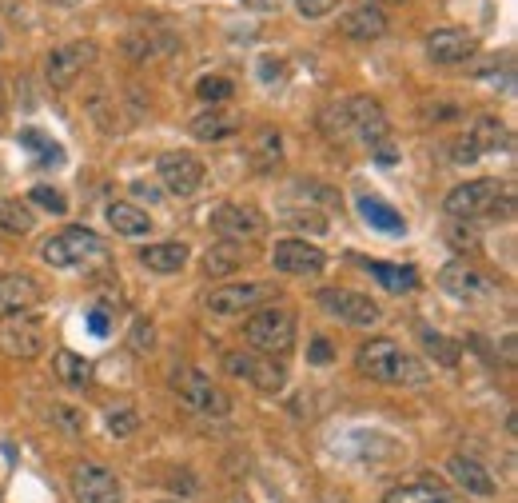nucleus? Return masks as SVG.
<instances>
[{
  "mask_svg": "<svg viewBox=\"0 0 518 503\" xmlns=\"http://www.w3.org/2000/svg\"><path fill=\"white\" fill-rule=\"evenodd\" d=\"M319 132L331 140V144H363L371 148L383 164L395 160V148H391V128H387V112L375 96H339L331 104L319 108L315 116Z\"/></svg>",
  "mask_w": 518,
  "mask_h": 503,
  "instance_id": "nucleus-1",
  "label": "nucleus"
},
{
  "mask_svg": "<svg viewBox=\"0 0 518 503\" xmlns=\"http://www.w3.org/2000/svg\"><path fill=\"white\" fill-rule=\"evenodd\" d=\"M355 368H359V376H367V380H375V384H387V388H423V384L431 380V368H427L415 352L399 348V344L387 340V336L367 340V344L355 352Z\"/></svg>",
  "mask_w": 518,
  "mask_h": 503,
  "instance_id": "nucleus-2",
  "label": "nucleus"
},
{
  "mask_svg": "<svg viewBox=\"0 0 518 503\" xmlns=\"http://www.w3.org/2000/svg\"><path fill=\"white\" fill-rule=\"evenodd\" d=\"M104 252H108L104 236L92 232V228H80V224L60 228V232H52V236L40 244V260H44L48 268H60V272H64V268L96 264V260H104Z\"/></svg>",
  "mask_w": 518,
  "mask_h": 503,
  "instance_id": "nucleus-3",
  "label": "nucleus"
},
{
  "mask_svg": "<svg viewBox=\"0 0 518 503\" xmlns=\"http://www.w3.org/2000/svg\"><path fill=\"white\" fill-rule=\"evenodd\" d=\"M244 340H248V352H259L267 360L287 356L295 348V312L283 304L259 308L256 316L244 320Z\"/></svg>",
  "mask_w": 518,
  "mask_h": 503,
  "instance_id": "nucleus-4",
  "label": "nucleus"
},
{
  "mask_svg": "<svg viewBox=\"0 0 518 503\" xmlns=\"http://www.w3.org/2000/svg\"><path fill=\"white\" fill-rule=\"evenodd\" d=\"M172 392L180 396L184 408H192L196 416H212V420H228L236 400L200 368H176L172 372Z\"/></svg>",
  "mask_w": 518,
  "mask_h": 503,
  "instance_id": "nucleus-5",
  "label": "nucleus"
},
{
  "mask_svg": "<svg viewBox=\"0 0 518 503\" xmlns=\"http://www.w3.org/2000/svg\"><path fill=\"white\" fill-rule=\"evenodd\" d=\"M315 304H319L331 320L351 324V328H375V324L383 320V308H379L371 296L355 292V288H319V292H315Z\"/></svg>",
  "mask_w": 518,
  "mask_h": 503,
  "instance_id": "nucleus-6",
  "label": "nucleus"
},
{
  "mask_svg": "<svg viewBox=\"0 0 518 503\" xmlns=\"http://www.w3.org/2000/svg\"><path fill=\"white\" fill-rule=\"evenodd\" d=\"M503 180H491V176H483V180H467V184H455L451 192H447V200H443V212H447V220H479V216H491V204L503 196Z\"/></svg>",
  "mask_w": 518,
  "mask_h": 503,
  "instance_id": "nucleus-7",
  "label": "nucleus"
},
{
  "mask_svg": "<svg viewBox=\"0 0 518 503\" xmlns=\"http://www.w3.org/2000/svg\"><path fill=\"white\" fill-rule=\"evenodd\" d=\"M224 372L236 376V380H244V384H252L263 396H279L287 388V372L275 360L259 356V352H228L224 356Z\"/></svg>",
  "mask_w": 518,
  "mask_h": 503,
  "instance_id": "nucleus-8",
  "label": "nucleus"
},
{
  "mask_svg": "<svg viewBox=\"0 0 518 503\" xmlns=\"http://www.w3.org/2000/svg\"><path fill=\"white\" fill-rule=\"evenodd\" d=\"M275 296V284H256V280H232V284H220V288H212L208 296H204V308L212 312V316H240V312H256L263 300H271Z\"/></svg>",
  "mask_w": 518,
  "mask_h": 503,
  "instance_id": "nucleus-9",
  "label": "nucleus"
},
{
  "mask_svg": "<svg viewBox=\"0 0 518 503\" xmlns=\"http://www.w3.org/2000/svg\"><path fill=\"white\" fill-rule=\"evenodd\" d=\"M156 172H160V184H164L172 196H180V200H192V196L204 188V180H208L204 160H196L192 152H164V156L156 160Z\"/></svg>",
  "mask_w": 518,
  "mask_h": 503,
  "instance_id": "nucleus-10",
  "label": "nucleus"
},
{
  "mask_svg": "<svg viewBox=\"0 0 518 503\" xmlns=\"http://www.w3.org/2000/svg\"><path fill=\"white\" fill-rule=\"evenodd\" d=\"M212 232L228 244H252L267 232V216L252 204H220L212 212Z\"/></svg>",
  "mask_w": 518,
  "mask_h": 503,
  "instance_id": "nucleus-11",
  "label": "nucleus"
},
{
  "mask_svg": "<svg viewBox=\"0 0 518 503\" xmlns=\"http://www.w3.org/2000/svg\"><path fill=\"white\" fill-rule=\"evenodd\" d=\"M271 268L283 272V276H319L327 268V256L307 236H291V240H275Z\"/></svg>",
  "mask_w": 518,
  "mask_h": 503,
  "instance_id": "nucleus-12",
  "label": "nucleus"
},
{
  "mask_svg": "<svg viewBox=\"0 0 518 503\" xmlns=\"http://www.w3.org/2000/svg\"><path fill=\"white\" fill-rule=\"evenodd\" d=\"M44 324L32 312H16L8 320H0V348L16 360H36L44 352Z\"/></svg>",
  "mask_w": 518,
  "mask_h": 503,
  "instance_id": "nucleus-13",
  "label": "nucleus"
},
{
  "mask_svg": "<svg viewBox=\"0 0 518 503\" xmlns=\"http://www.w3.org/2000/svg\"><path fill=\"white\" fill-rule=\"evenodd\" d=\"M72 496H76V503H124V488H120L112 468L76 464L72 468Z\"/></svg>",
  "mask_w": 518,
  "mask_h": 503,
  "instance_id": "nucleus-14",
  "label": "nucleus"
},
{
  "mask_svg": "<svg viewBox=\"0 0 518 503\" xmlns=\"http://www.w3.org/2000/svg\"><path fill=\"white\" fill-rule=\"evenodd\" d=\"M96 44L92 40H72V44H64V48H52L48 56H44V76H48V84L52 88H68L92 60H96Z\"/></svg>",
  "mask_w": 518,
  "mask_h": 503,
  "instance_id": "nucleus-15",
  "label": "nucleus"
},
{
  "mask_svg": "<svg viewBox=\"0 0 518 503\" xmlns=\"http://www.w3.org/2000/svg\"><path fill=\"white\" fill-rule=\"evenodd\" d=\"M475 52H479V40H475V32H467V28H439V32L427 36V60L439 64V68L467 64Z\"/></svg>",
  "mask_w": 518,
  "mask_h": 503,
  "instance_id": "nucleus-16",
  "label": "nucleus"
},
{
  "mask_svg": "<svg viewBox=\"0 0 518 503\" xmlns=\"http://www.w3.org/2000/svg\"><path fill=\"white\" fill-rule=\"evenodd\" d=\"M120 48H124V56H128L132 64H152V60H160V56L176 52V48H180V40H176L168 28H160V24H144V28L128 32Z\"/></svg>",
  "mask_w": 518,
  "mask_h": 503,
  "instance_id": "nucleus-17",
  "label": "nucleus"
},
{
  "mask_svg": "<svg viewBox=\"0 0 518 503\" xmlns=\"http://www.w3.org/2000/svg\"><path fill=\"white\" fill-rule=\"evenodd\" d=\"M439 284H443V292H451L455 300H467V304L495 296V284H491L483 272H475L467 260H451V264L439 272Z\"/></svg>",
  "mask_w": 518,
  "mask_h": 503,
  "instance_id": "nucleus-18",
  "label": "nucleus"
},
{
  "mask_svg": "<svg viewBox=\"0 0 518 503\" xmlns=\"http://www.w3.org/2000/svg\"><path fill=\"white\" fill-rule=\"evenodd\" d=\"M387 28H391V20H387V12H383L379 4H359V8H347V12L339 16V32H343L347 40H359V44L383 40Z\"/></svg>",
  "mask_w": 518,
  "mask_h": 503,
  "instance_id": "nucleus-19",
  "label": "nucleus"
},
{
  "mask_svg": "<svg viewBox=\"0 0 518 503\" xmlns=\"http://www.w3.org/2000/svg\"><path fill=\"white\" fill-rule=\"evenodd\" d=\"M447 476H451L467 496H483V500H487V496H495V492H499L495 472H491L487 464H479L475 456H463V452L447 460Z\"/></svg>",
  "mask_w": 518,
  "mask_h": 503,
  "instance_id": "nucleus-20",
  "label": "nucleus"
},
{
  "mask_svg": "<svg viewBox=\"0 0 518 503\" xmlns=\"http://www.w3.org/2000/svg\"><path fill=\"white\" fill-rule=\"evenodd\" d=\"M40 284L28 272H0V320L28 312L32 304H40Z\"/></svg>",
  "mask_w": 518,
  "mask_h": 503,
  "instance_id": "nucleus-21",
  "label": "nucleus"
},
{
  "mask_svg": "<svg viewBox=\"0 0 518 503\" xmlns=\"http://www.w3.org/2000/svg\"><path fill=\"white\" fill-rule=\"evenodd\" d=\"M104 216H108L112 232H116V236H128V240H140V236L152 232V216H148L140 204H132V200H112V204L104 208Z\"/></svg>",
  "mask_w": 518,
  "mask_h": 503,
  "instance_id": "nucleus-22",
  "label": "nucleus"
},
{
  "mask_svg": "<svg viewBox=\"0 0 518 503\" xmlns=\"http://www.w3.org/2000/svg\"><path fill=\"white\" fill-rule=\"evenodd\" d=\"M240 132V116L236 112H224V108H204L200 116H192V136L204 140V144H220L228 136Z\"/></svg>",
  "mask_w": 518,
  "mask_h": 503,
  "instance_id": "nucleus-23",
  "label": "nucleus"
},
{
  "mask_svg": "<svg viewBox=\"0 0 518 503\" xmlns=\"http://www.w3.org/2000/svg\"><path fill=\"white\" fill-rule=\"evenodd\" d=\"M188 244L184 240H164V244H148V248H140V264L148 268V272H160V276H172V272H180L184 264H188Z\"/></svg>",
  "mask_w": 518,
  "mask_h": 503,
  "instance_id": "nucleus-24",
  "label": "nucleus"
},
{
  "mask_svg": "<svg viewBox=\"0 0 518 503\" xmlns=\"http://www.w3.org/2000/svg\"><path fill=\"white\" fill-rule=\"evenodd\" d=\"M467 144L475 148V156H487V152H503L511 148V132L499 116H479L471 128H467Z\"/></svg>",
  "mask_w": 518,
  "mask_h": 503,
  "instance_id": "nucleus-25",
  "label": "nucleus"
},
{
  "mask_svg": "<svg viewBox=\"0 0 518 503\" xmlns=\"http://www.w3.org/2000/svg\"><path fill=\"white\" fill-rule=\"evenodd\" d=\"M244 264H248L244 244H228V240H220V244L204 256V272H208L212 280H228V276H236Z\"/></svg>",
  "mask_w": 518,
  "mask_h": 503,
  "instance_id": "nucleus-26",
  "label": "nucleus"
},
{
  "mask_svg": "<svg viewBox=\"0 0 518 503\" xmlns=\"http://www.w3.org/2000/svg\"><path fill=\"white\" fill-rule=\"evenodd\" d=\"M248 164L256 172H275L283 164V136L275 128H259L256 140H252V152H248Z\"/></svg>",
  "mask_w": 518,
  "mask_h": 503,
  "instance_id": "nucleus-27",
  "label": "nucleus"
},
{
  "mask_svg": "<svg viewBox=\"0 0 518 503\" xmlns=\"http://www.w3.org/2000/svg\"><path fill=\"white\" fill-rule=\"evenodd\" d=\"M387 292H415L419 288V272L415 268H403V264H383V260H359Z\"/></svg>",
  "mask_w": 518,
  "mask_h": 503,
  "instance_id": "nucleus-28",
  "label": "nucleus"
},
{
  "mask_svg": "<svg viewBox=\"0 0 518 503\" xmlns=\"http://www.w3.org/2000/svg\"><path fill=\"white\" fill-rule=\"evenodd\" d=\"M359 212H363V220H367L371 228H379V232H387V236H399V232H407L403 216H399L391 204L375 200V196H359Z\"/></svg>",
  "mask_w": 518,
  "mask_h": 503,
  "instance_id": "nucleus-29",
  "label": "nucleus"
},
{
  "mask_svg": "<svg viewBox=\"0 0 518 503\" xmlns=\"http://www.w3.org/2000/svg\"><path fill=\"white\" fill-rule=\"evenodd\" d=\"M52 368H56L60 384H68V388H88V384H92V364H88L84 356L68 352V348H60V352L52 356Z\"/></svg>",
  "mask_w": 518,
  "mask_h": 503,
  "instance_id": "nucleus-30",
  "label": "nucleus"
},
{
  "mask_svg": "<svg viewBox=\"0 0 518 503\" xmlns=\"http://www.w3.org/2000/svg\"><path fill=\"white\" fill-rule=\"evenodd\" d=\"M32 224H36V216L28 212V204H20V200H0V232H8V236H28Z\"/></svg>",
  "mask_w": 518,
  "mask_h": 503,
  "instance_id": "nucleus-31",
  "label": "nucleus"
},
{
  "mask_svg": "<svg viewBox=\"0 0 518 503\" xmlns=\"http://www.w3.org/2000/svg\"><path fill=\"white\" fill-rule=\"evenodd\" d=\"M383 503H451V496L439 484H403V488L387 492Z\"/></svg>",
  "mask_w": 518,
  "mask_h": 503,
  "instance_id": "nucleus-32",
  "label": "nucleus"
},
{
  "mask_svg": "<svg viewBox=\"0 0 518 503\" xmlns=\"http://www.w3.org/2000/svg\"><path fill=\"white\" fill-rule=\"evenodd\" d=\"M88 112H92V120H96V128L104 132V136H116V132H124V124H120V108H116V100L112 96H92L88 100Z\"/></svg>",
  "mask_w": 518,
  "mask_h": 503,
  "instance_id": "nucleus-33",
  "label": "nucleus"
},
{
  "mask_svg": "<svg viewBox=\"0 0 518 503\" xmlns=\"http://www.w3.org/2000/svg\"><path fill=\"white\" fill-rule=\"evenodd\" d=\"M419 340L427 344V352L443 364V368H455L459 364V344L455 340H447L443 332H431V328H419Z\"/></svg>",
  "mask_w": 518,
  "mask_h": 503,
  "instance_id": "nucleus-34",
  "label": "nucleus"
},
{
  "mask_svg": "<svg viewBox=\"0 0 518 503\" xmlns=\"http://www.w3.org/2000/svg\"><path fill=\"white\" fill-rule=\"evenodd\" d=\"M48 416H52V424H56L64 436H84V428H88V416H84V408H76V404H52Z\"/></svg>",
  "mask_w": 518,
  "mask_h": 503,
  "instance_id": "nucleus-35",
  "label": "nucleus"
},
{
  "mask_svg": "<svg viewBox=\"0 0 518 503\" xmlns=\"http://www.w3.org/2000/svg\"><path fill=\"white\" fill-rule=\"evenodd\" d=\"M447 240L455 252H475L479 248V228L475 220H447Z\"/></svg>",
  "mask_w": 518,
  "mask_h": 503,
  "instance_id": "nucleus-36",
  "label": "nucleus"
},
{
  "mask_svg": "<svg viewBox=\"0 0 518 503\" xmlns=\"http://www.w3.org/2000/svg\"><path fill=\"white\" fill-rule=\"evenodd\" d=\"M196 92H200V100H208V104L216 108L220 100H232V92H236V84H232L228 76H204V80L196 84Z\"/></svg>",
  "mask_w": 518,
  "mask_h": 503,
  "instance_id": "nucleus-37",
  "label": "nucleus"
},
{
  "mask_svg": "<svg viewBox=\"0 0 518 503\" xmlns=\"http://www.w3.org/2000/svg\"><path fill=\"white\" fill-rule=\"evenodd\" d=\"M423 124H447V120H463V108L459 104H447V100H427L419 108Z\"/></svg>",
  "mask_w": 518,
  "mask_h": 503,
  "instance_id": "nucleus-38",
  "label": "nucleus"
},
{
  "mask_svg": "<svg viewBox=\"0 0 518 503\" xmlns=\"http://www.w3.org/2000/svg\"><path fill=\"white\" fill-rule=\"evenodd\" d=\"M136 428H140V420H136V412H132L128 404H120V408H112V412H108V432H112L116 440L132 436Z\"/></svg>",
  "mask_w": 518,
  "mask_h": 503,
  "instance_id": "nucleus-39",
  "label": "nucleus"
},
{
  "mask_svg": "<svg viewBox=\"0 0 518 503\" xmlns=\"http://www.w3.org/2000/svg\"><path fill=\"white\" fill-rule=\"evenodd\" d=\"M128 344H132V352H140V356L156 352V328H152L148 320H136L132 332H128Z\"/></svg>",
  "mask_w": 518,
  "mask_h": 503,
  "instance_id": "nucleus-40",
  "label": "nucleus"
},
{
  "mask_svg": "<svg viewBox=\"0 0 518 503\" xmlns=\"http://www.w3.org/2000/svg\"><path fill=\"white\" fill-rule=\"evenodd\" d=\"M287 220H291L299 232H315V236H319V232H327V220H323L319 212H311V208H291V212H287Z\"/></svg>",
  "mask_w": 518,
  "mask_h": 503,
  "instance_id": "nucleus-41",
  "label": "nucleus"
},
{
  "mask_svg": "<svg viewBox=\"0 0 518 503\" xmlns=\"http://www.w3.org/2000/svg\"><path fill=\"white\" fill-rule=\"evenodd\" d=\"M32 204H40V208H48V212H56V216H64V212H68V200H64L56 188H44V184H36V188H32Z\"/></svg>",
  "mask_w": 518,
  "mask_h": 503,
  "instance_id": "nucleus-42",
  "label": "nucleus"
},
{
  "mask_svg": "<svg viewBox=\"0 0 518 503\" xmlns=\"http://www.w3.org/2000/svg\"><path fill=\"white\" fill-rule=\"evenodd\" d=\"M307 360H311V364H331V360H335L331 340H327V336H315V340H311V348H307Z\"/></svg>",
  "mask_w": 518,
  "mask_h": 503,
  "instance_id": "nucleus-43",
  "label": "nucleus"
},
{
  "mask_svg": "<svg viewBox=\"0 0 518 503\" xmlns=\"http://www.w3.org/2000/svg\"><path fill=\"white\" fill-rule=\"evenodd\" d=\"M295 8H299L303 16H327V12L335 8V0H295Z\"/></svg>",
  "mask_w": 518,
  "mask_h": 503,
  "instance_id": "nucleus-44",
  "label": "nucleus"
},
{
  "mask_svg": "<svg viewBox=\"0 0 518 503\" xmlns=\"http://www.w3.org/2000/svg\"><path fill=\"white\" fill-rule=\"evenodd\" d=\"M172 488H176V492H184V500H192V496H196V484H192V476H188V472L172 476Z\"/></svg>",
  "mask_w": 518,
  "mask_h": 503,
  "instance_id": "nucleus-45",
  "label": "nucleus"
},
{
  "mask_svg": "<svg viewBox=\"0 0 518 503\" xmlns=\"http://www.w3.org/2000/svg\"><path fill=\"white\" fill-rule=\"evenodd\" d=\"M240 4H248L256 12H279V0H240Z\"/></svg>",
  "mask_w": 518,
  "mask_h": 503,
  "instance_id": "nucleus-46",
  "label": "nucleus"
},
{
  "mask_svg": "<svg viewBox=\"0 0 518 503\" xmlns=\"http://www.w3.org/2000/svg\"><path fill=\"white\" fill-rule=\"evenodd\" d=\"M48 4H56V8H76V4H84V0H48Z\"/></svg>",
  "mask_w": 518,
  "mask_h": 503,
  "instance_id": "nucleus-47",
  "label": "nucleus"
},
{
  "mask_svg": "<svg viewBox=\"0 0 518 503\" xmlns=\"http://www.w3.org/2000/svg\"><path fill=\"white\" fill-rule=\"evenodd\" d=\"M4 104H8V96H4V80H0V116H4Z\"/></svg>",
  "mask_w": 518,
  "mask_h": 503,
  "instance_id": "nucleus-48",
  "label": "nucleus"
},
{
  "mask_svg": "<svg viewBox=\"0 0 518 503\" xmlns=\"http://www.w3.org/2000/svg\"><path fill=\"white\" fill-rule=\"evenodd\" d=\"M371 4H375V0H371ZM387 4H399V0H387Z\"/></svg>",
  "mask_w": 518,
  "mask_h": 503,
  "instance_id": "nucleus-49",
  "label": "nucleus"
},
{
  "mask_svg": "<svg viewBox=\"0 0 518 503\" xmlns=\"http://www.w3.org/2000/svg\"><path fill=\"white\" fill-rule=\"evenodd\" d=\"M232 503H252V500H232Z\"/></svg>",
  "mask_w": 518,
  "mask_h": 503,
  "instance_id": "nucleus-50",
  "label": "nucleus"
}]
</instances>
